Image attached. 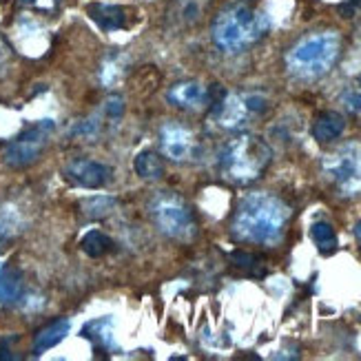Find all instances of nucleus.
Instances as JSON below:
<instances>
[{
    "mask_svg": "<svg viewBox=\"0 0 361 361\" xmlns=\"http://www.w3.org/2000/svg\"><path fill=\"white\" fill-rule=\"evenodd\" d=\"M290 211L284 202L269 193L246 195L233 215L231 233L238 242L273 246L281 238L288 224Z\"/></svg>",
    "mask_w": 361,
    "mask_h": 361,
    "instance_id": "1",
    "label": "nucleus"
},
{
    "mask_svg": "<svg viewBox=\"0 0 361 361\" xmlns=\"http://www.w3.org/2000/svg\"><path fill=\"white\" fill-rule=\"evenodd\" d=\"M213 42L224 54H242L269 31V18L244 3L226 5L213 20Z\"/></svg>",
    "mask_w": 361,
    "mask_h": 361,
    "instance_id": "2",
    "label": "nucleus"
},
{
    "mask_svg": "<svg viewBox=\"0 0 361 361\" xmlns=\"http://www.w3.org/2000/svg\"><path fill=\"white\" fill-rule=\"evenodd\" d=\"M273 160L271 147L259 135L242 133L228 140L224 149L219 151V173L233 184H250L262 178Z\"/></svg>",
    "mask_w": 361,
    "mask_h": 361,
    "instance_id": "3",
    "label": "nucleus"
},
{
    "mask_svg": "<svg viewBox=\"0 0 361 361\" xmlns=\"http://www.w3.org/2000/svg\"><path fill=\"white\" fill-rule=\"evenodd\" d=\"M341 54L337 31H315L297 40L286 54V69L300 80H317L335 67Z\"/></svg>",
    "mask_w": 361,
    "mask_h": 361,
    "instance_id": "4",
    "label": "nucleus"
},
{
    "mask_svg": "<svg viewBox=\"0 0 361 361\" xmlns=\"http://www.w3.org/2000/svg\"><path fill=\"white\" fill-rule=\"evenodd\" d=\"M151 219L166 238L178 242H191L197 235V222L191 207L176 193L162 191L151 200Z\"/></svg>",
    "mask_w": 361,
    "mask_h": 361,
    "instance_id": "5",
    "label": "nucleus"
},
{
    "mask_svg": "<svg viewBox=\"0 0 361 361\" xmlns=\"http://www.w3.org/2000/svg\"><path fill=\"white\" fill-rule=\"evenodd\" d=\"M324 173L341 195L361 193V145L348 142L328 153L324 160Z\"/></svg>",
    "mask_w": 361,
    "mask_h": 361,
    "instance_id": "6",
    "label": "nucleus"
},
{
    "mask_svg": "<svg viewBox=\"0 0 361 361\" xmlns=\"http://www.w3.org/2000/svg\"><path fill=\"white\" fill-rule=\"evenodd\" d=\"M54 131V122L51 120H40L34 127L25 129L18 137L11 140L5 149L3 160L11 169H25L38 162L42 151L49 145V135Z\"/></svg>",
    "mask_w": 361,
    "mask_h": 361,
    "instance_id": "7",
    "label": "nucleus"
},
{
    "mask_svg": "<svg viewBox=\"0 0 361 361\" xmlns=\"http://www.w3.org/2000/svg\"><path fill=\"white\" fill-rule=\"evenodd\" d=\"M160 149L169 160L186 162L197 155L200 140L193 129L184 127L180 122H166L160 129Z\"/></svg>",
    "mask_w": 361,
    "mask_h": 361,
    "instance_id": "8",
    "label": "nucleus"
},
{
    "mask_svg": "<svg viewBox=\"0 0 361 361\" xmlns=\"http://www.w3.org/2000/svg\"><path fill=\"white\" fill-rule=\"evenodd\" d=\"M62 176L67 182L80 188H100L109 180H111L114 171L111 166H106L104 162L98 160H87V158H78L71 160L65 169H62Z\"/></svg>",
    "mask_w": 361,
    "mask_h": 361,
    "instance_id": "9",
    "label": "nucleus"
},
{
    "mask_svg": "<svg viewBox=\"0 0 361 361\" xmlns=\"http://www.w3.org/2000/svg\"><path fill=\"white\" fill-rule=\"evenodd\" d=\"M166 100L186 111H200V109L209 106V87L200 82H178L166 91Z\"/></svg>",
    "mask_w": 361,
    "mask_h": 361,
    "instance_id": "10",
    "label": "nucleus"
},
{
    "mask_svg": "<svg viewBox=\"0 0 361 361\" xmlns=\"http://www.w3.org/2000/svg\"><path fill=\"white\" fill-rule=\"evenodd\" d=\"M69 331H71V322L65 317L47 324L44 328H40V331L36 333L31 350H34V355H42L47 350H51L54 346H58V343L69 335Z\"/></svg>",
    "mask_w": 361,
    "mask_h": 361,
    "instance_id": "11",
    "label": "nucleus"
},
{
    "mask_svg": "<svg viewBox=\"0 0 361 361\" xmlns=\"http://www.w3.org/2000/svg\"><path fill=\"white\" fill-rule=\"evenodd\" d=\"M89 16L104 31H118L127 27V9L118 5H104V3H93L89 5Z\"/></svg>",
    "mask_w": 361,
    "mask_h": 361,
    "instance_id": "12",
    "label": "nucleus"
},
{
    "mask_svg": "<svg viewBox=\"0 0 361 361\" xmlns=\"http://www.w3.org/2000/svg\"><path fill=\"white\" fill-rule=\"evenodd\" d=\"M343 129H346V118L337 111H324L312 122V137H315L317 142L326 145L337 140L343 133Z\"/></svg>",
    "mask_w": 361,
    "mask_h": 361,
    "instance_id": "13",
    "label": "nucleus"
},
{
    "mask_svg": "<svg viewBox=\"0 0 361 361\" xmlns=\"http://www.w3.org/2000/svg\"><path fill=\"white\" fill-rule=\"evenodd\" d=\"M135 173L142 180H160L164 176V162L155 151H140L133 160Z\"/></svg>",
    "mask_w": 361,
    "mask_h": 361,
    "instance_id": "14",
    "label": "nucleus"
},
{
    "mask_svg": "<svg viewBox=\"0 0 361 361\" xmlns=\"http://www.w3.org/2000/svg\"><path fill=\"white\" fill-rule=\"evenodd\" d=\"M23 293H25L23 277L18 271H9V269L0 271V304L11 306L16 302H20Z\"/></svg>",
    "mask_w": 361,
    "mask_h": 361,
    "instance_id": "15",
    "label": "nucleus"
},
{
    "mask_svg": "<svg viewBox=\"0 0 361 361\" xmlns=\"http://www.w3.org/2000/svg\"><path fill=\"white\" fill-rule=\"evenodd\" d=\"M207 3H204V0H178L173 11L169 16H173V20H178L182 27H193L202 20V13H204Z\"/></svg>",
    "mask_w": 361,
    "mask_h": 361,
    "instance_id": "16",
    "label": "nucleus"
},
{
    "mask_svg": "<svg viewBox=\"0 0 361 361\" xmlns=\"http://www.w3.org/2000/svg\"><path fill=\"white\" fill-rule=\"evenodd\" d=\"M118 207V200L116 197H109V195H93L80 202V213L87 219H104L109 217Z\"/></svg>",
    "mask_w": 361,
    "mask_h": 361,
    "instance_id": "17",
    "label": "nucleus"
},
{
    "mask_svg": "<svg viewBox=\"0 0 361 361\" xmlns=\"http://www.w3.org/2000/svg\"><path fill=\"white\" fill-rule=\"evenodd\" d=\"M310 238L312 242L317 244L319 253L324 255H331L337 250V235H335V228L328 224V222H315L310 226Z\"/></svg>",
    "mask_w": 361,
    "mask_h": 361,
    "instance_id": "18",
    "label": "nucleus"
},
{
    "mask_svg": "<svg viewBox=\"0 0 361 361\" xmlns=\"http://www.w3.org/2000/svg\"><path fill=\"white\" fill-rule=\"evenodd\" d=\"M80 246L89 257H102L109 250H114V240L100 231H89L82 238Z\"/></svg>",
    "mask_w": 361,
    "mask_h": 361,
    "instance_id": "19",
    "label": "nucleus"
},
{
    "mask_svg": "<svg viewBox=\"0 0 361 361\" xmlns=\"http://www.w3.org/2000/svg\"><path fill=\"white\" fill-rule=\"evenodd\" d=\"M18 215L16 211L7 209V207H0V248H5V244H9L16 233H18Z\"/></svg>",
    "mask_w": 361,
    "mask_h": 361,
    "instance_id": "20",
    "label": "nucleus"
},
{
    "mask_svg": "<svg viewBox=\"0 0 361 361\" xmlns=\"http://www.w3.org/2000/svg\"><path fill=\"white\" fill-rule=\"evenodd\" d=\"M85 328H91V331H96V335L89 333L85 335L87 339H91L96 346H111L114 343V337H111V319H96V322H89Z\"/></svg>",
    "mask_w": 361,
    "mask_h": 361,
    "instance_id": "21",
    "label": "nucleus"
},
{
    "mask_svg": "<svg viewBox=\"0 0 361 361\" xmlns=\"http://www.w3.org/2000/svg\"><path fill=\"white\" fill-rule=\"evenodd\" d=\"M341 102L348 109L350 114L361 116V78H357L355 82H350L341 93Z\"/></svg>",
    "mask_w": 361,
    "mask_h": 361,
    "instance_id": "22",
    "label": "nucleus"
},
{
    "mask_svg": "<svg viewBox=\"0 0 361 361\" xmlns=\"http://www.w3.org/2000/svg\"><path fill=\"white\" fill-rule=\"evenodd\" d=\"M231 262L235 266H240V269H244V271H250L253 275H262V271H257L259 259L255 255H250V253H244V250H235V253L231 255Z\"/></svg>",
    "mask_w": 361,
    "mask_h": 361,
    "instance_id": "23",
    "label": "nucleus"
},
{
    "mask_svg": "<svg viewBox=\"0 0 361 361\" xmlns=\"http://www.w3.org/2000/svg\"><path fill=\"white\" fill-rule=\"evenodd\" d=\"M104 114L109 120H118L124 114V100L120 96H111L104 102Z\"/></svg>",
    "mask_w": 361,
    "mask_h": 361,
    "instance_id": "24",
    "label": "nucleus"
},
{
    "mask_svg": "<svg viewBox=\"0 0 361 361\" xmlns=\"http://www.w3.org/2000/svg\"><path fill=\"white\" fill-rule=\"evenodd\" d=\"M20 5L25 7H36V9H42V11H51L60 5V0H18Z\"/></svg>",
    "mask_w": 361,
    "mask_h": 361,
    "instance_id": "25",
    "label": "nucleus"
},
{
    "mask_svg": "<svg viewBox=\"0 0 361 361\" xmlns=\"http://www.w3.org/2000/svg\"><path fill=\"white\" fill-rule=\"evenodd\" d=\"M7 51H9V49H7V44H5L3 40H0V65H3V62H5V58L9 56Z\"/></svg>",
    "mask_w": 361,
    "mask_h": 361,
    "instance_id": "26",
    "label": "nucleus"
},
{
    "mask_svg": "<svg viewBox=\"0 0 361 361\" xmlns=\"http://www.w3.org/2000/svg\"><path fill=\"white\" fill-rule=\"evenodd\" d=\"M355 238L359 240V244H361V222H357L355 224Z\"/></svg>",
    "mask_w": 361,
    "mask_h": 361,
    "instance_id": "27",
    "label": "nucleus"
},
{
    "mask_svg": "<svg viewBox=\"0 0 361 361\" xmlns=\"http://www.w3.org/2000/svg\"><path fill=\"white\" fill-rule=\"evenodd\" d=\"M350 5H353V7H359V9H361V0H350Z\"/></svg>",
    "mask_w": 361,
    "mask_h": 361,
    "instance_id": "28",
    "label": "nucleus"
},
{
    "mask_svg": "<svg viewBox=\"0 0 361 361\" xmlns=\"http://www.w3.org/2000/svg\"><path fill=\"white\" fill-rule=\"evenodd\" d=\"M0 271H3V264H0Z\"/></svg>",
    "mask_w": 361,
    "mask_h": 361,
    "instance_id": "29",
    "label": "nucleus"
}]
</instances>
